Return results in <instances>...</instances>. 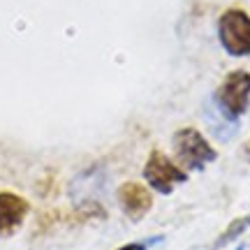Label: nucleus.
<instances>
[{"mask_svg":"<svg viewBox=\"0 0 250 250\" xmlns=\"http://www.w3.org/2000/svg\"><path fill=\"white\" fill-rule=\"evenodd\" d=\"M174 151L186 169H204L218 158V151L197 127H183L174 134Z\"/></svg>","mask_w":250,"mask_h":250,"instance_id":"nucleus-2","label":"nucleus"},{"mask_svg":"<svg viewBox=\"0 0 250 250\" xmlns=\"http://www.w3.org/2000/svg\"><path fill=\"white\" fill-rule=\"evenodd\" d=\"M28 202L14 192H0V236L14 234L28 215Z\"/></svg>","mask_w":250,"mask_h":250,"instance_id":"nucleus-6","label":"nucleus"},{"mask_svg":"<svg viewBox=\"0 0 250 250\" xmlns=\"http://www.w3.org/2000/svg\"><path fill=\"white\" fill-rule=\"evenodd\" d=\"M250 227V213L243 215V218H236V220H232V223L227 225V229H225L220 236H218V241H215V248H223V246H227V243H232L234 239H239L246 229Z\"/></svg>","mask_w":250,"mask_h":250,"instance_id":"nucleus-7","label":"nucleus"},{"mask_svg":"<svg viewBox=\"0 0 250 250\" xmlns=\"http://www.w3.org/2000/svg\"><path fill=\"white\" fill-rule=\"evenodd\" d=\"M218 104L229 118H239L246 114L250 102V72L246 70H234L229 72L220 88L215 93Z\"/></svg>","mask_w":250,"mask_h":250,"instance_id":"nucleus-3","label":"nucleus"},{"mask_svg":"<svg viewBox=\"0 0 250 250\" xmlns=\"http://www.w3.org/2000/svg\"><path fill=\"white\" fill-rule=\"evenodd\" d=\"M116 250H146V243H125Z\"/></svg>","mask_w":250,"mask_h":250,"instance_id":"nucleus-8","label":"nucleus"},{"mask_svg":"<svg viewBox=\"0 0 250 250\" xmlns=\"http://www.w3.org/2000/svg\"><path fill=\"white\" fill-rule=\"evenodd\" d=\"M236 250H243V246H239V248H236Z\"/></svg>","mask_w":250,"mask_h":250,"instance_id":"nucleus-9","label":"nucleus"},{"mask_svg":"<svg viewBox=\"0 0 250 250\" xmlns=\"http://www.w3.org/2000/svg\"><path fill=\"white\" fill-rule=\"evenodd\" d=\"M218 37L229 56H250V17L239 7H229L218 19Z\"/></svg>","mask_w":250,"mask_h":250,"instance_id":"nucleus-1","label":"nucleus"},{"mask_svg":"<svg viewBox=\"0 0 250 250\" xmlns=\"http://www.w3.org/2000/svg\"><path fill=\"white\" fill-rule=\"evenodd\" d=\"M118 202H121V208L130 220H142L144 215L151 211L153 197L148 192V188H144L142 183L127 181L118 188Z\"/></svg>","mask_w":250,"mask_h":250,"instance_id":"nucleus-5","label":"nucleus"},{"mask_svg":"<svg viewBox=\"0 0 250 250\" xmlns=\"http://www.w3.org/2000/svg\"><path fill=\"white\" fill-rule=\"evenodd\" d=\"M144 179H146V183L155 192L171 195V190L179 186V183H183L188 179V174H186V169H181L176 162H171L165 153L151 151L148 160L144 165Z\"/></svg>","mask_w":250,"mask_h":250,"instance_id":"nucleus-4","label":"nucleus"},{"mask_svg":"<svg viewBox=\"0 0 250 250\" xmlns=\"http://www.w3.org/2000/svg\"><path fill=\"white\" fill-rule=\"evenodd\" d=\"M248 155H250V144H248Z\"/></svg>","mask_w":250,"mask_h":250,"instance_id":"nucleus-10","label":"nucleus"}]
</instances>
